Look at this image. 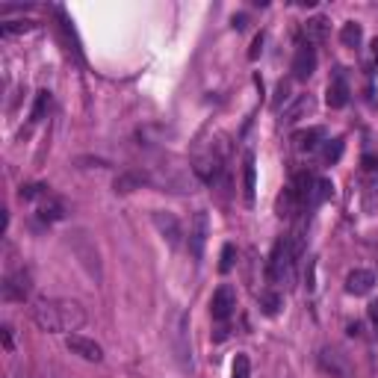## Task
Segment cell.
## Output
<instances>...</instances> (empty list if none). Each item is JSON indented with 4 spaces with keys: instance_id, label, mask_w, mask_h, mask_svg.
<instances>
[{
    "instance_id": "cell-4",
    "label": "cell",
    "mask_w": 378,
    "mask_h": 378,
    "mask_svg": "<svg viewBox=\"0 0 378 378\" xmlns=\"http://www.w3.org/2000/svg\"><path fill=\"white\" fill-rule=\"evenodd\" d=\"M207 237H210V216L204 210H198L189 222V237H186V246H189V255L198 263L204 257V248H207Z\"/></svg>"
},
{
    "instance_id": "cell-28",
    "label": "cell",
    "mask_w": 378,
    "mask_h": 378,
    "mask_svg": "<svg viewBox=\"0 0 378 378\" xmlns=\"http://www.w3.org/2000/svg\"><path fill=\"white\" fill-rule=\"evenodd\" d=\"M234 27H237V30H243V27H246V18H243V15L234 18Z\"/></svg>"
},
{
    "instance_id": "cell-18",
    "label": "cell",
    "mask_w": 378,
    "mask_h": 378,
    "mask_svg": "<svg viewBox=\"0 0 378 378\" xmlns=\"http://www.w3.org/2000/svg\"><path fill=\"white\" fill-rule=\"evenodd\" d=\"M281 304H284L281 292H275V290H263V292H260V308H263L266 317H275V313L281 310Z\"/></svg>"
},
{
    "instance_id": "cell-19",
    "label": "cell",
    "mask_w": 378,
    "mask_h": 378,
    "mask_svg": "<svg viewBox=\"0 0 378 378\" xmlns=\"http://www.w3.org/2000/svg\"><path fill=\"white\" fill-rule=\"evenodd\" d=\"M30 30H36V21H3V24H0V33H3L6 39L9 36L30 33Z\"/></svg>"
},
{
    "instance_id": "cell-13",
    "label": "cell",
    "mask_w": 378,
    "mask_h": 378,
    "mask_svg": "<svg viewBox=\"0 0 378 378\" xmlns=\"http://www.w3.org/2000/svg\"><path fill=\"white\" fill-rule=\"evenodd\" d=\"M331 195H334V183L328 177H313L310 192H308V207H319V204L328 201Z\"/></svg>"
},
{
    "instance_id": "cell-2",
    "label": "cell",
    "mask_w": 378,
    "mask_h": 378,
    "mask_svg": "<svg viewBox=\"0 0 378 378\" xmlns=\"http://www.w3.org/2000/svg\"><path fill=\"white\" fill-rule=\"evenodd\" d=\"M301 255L299 246L292 243V237H281L275 248H272L269 255V266H266V275L272 284H292V278H296V257Z\"/></svg>"
},
{
    "instance_id": "cell-22",
    "label": "cell",
    "mask_w": 378,
    "mask_h": 378,
    "mask_svg": "<svg viewBox=\"0 0 378 378\" xmlns=\"http://www.w3.org/2000/svg\"><path fill=\"white\" fill-rule=\"evenodd\" d=\"M237 263V246L234 243H225L222 246V260H219V272H230Z\"/></svg>"
},
{
    "instance_id": "cell-20",
    "label": "cell",
    "mask_w": 378,
    "mask_h": 378,
    "mask_svg": "<svg viewBox=\"0 0 378 378\" xmlns=\"http://www.w3.org/2000/svg\"><path fill=\"white\" fill-rule=\"evenodd\" d=\"M343 154V139H325L322 145V160L325 163H337Z\"/></svg>"
},
{
    "instance_id": "cell-8",
    "label": "cell",
    "mask_w": 378,
    "mask_h": 378,
    "mask_svg": "<svg viewBox=\"0 0 378 378\" xmlns=\"http://www.w3.org/2000/svg\"><path fill=\"white\" fill-rule=\"evenodd\" d=\"M317 71V50L310 45H299L296 57H292V77L296 80H310Z\"/></svg>"
},
{
    "instance_id": "cell-16",
    "label": "cell",
    "mask_w": 378,
    "mask_h": 378,
    "mask_svg": "<svg viewBox=\"0 0 378 378\" xmlns=\"http://www.w3.org/2000/svg\"><path fill=\"white\" fill-rule=\"evenodd\" d=\"M340 41H343V48H361L364 27L358 24V21H346V24L340 27Z\"/></svg>"
},
{
    "instance_id": "cell-25",
    "label": "cell",
    "mask_w": 378,
    "mask_h": 378,
    "mask_svg": "<svg viewBox=\"0 0 378 378\" xmlns=\"http://www.w3.org/2000/svg\"><path fill=\"white\" fill-rule=\"evenodd\" d=\"M3 349L12 352V328H9V325H3Z\"/></svg>"
},
{
    "instance_id": "cell-1",
    "label": "cell",
    "mask_w": 378,
    "mask_h": 378,
    "mask_svg": "<svg viewBox=\"0 0 378 378\" xmlns=\"http://www.w3.org/2000/svg\"><path fill=\"white\" fill-rule=\"evenodd\" d=\"M30 317L48 334H71L83 328L86 310L74 299H36L33 308H30Z\"/></svg>"
},
{
    "instance_id": "cell-12",
    "label": "cell",
    "mask_w": 378,
    "mask_h": 378,
    "mask_svg": "<svg viewBox=\"0 0 378 378\" xmlns=\"http://www.w3.org/2000/svg\"><path fill=\"white\" fill-rule=\"evenodd\" d=\"M154 225L157 230L163 234V239H169V246H177V239H181V225H177V219L172 213H154Z\"/></svg>"
},
{
    "instance_id": "cell-11",
    "label": "cell",
    "mask_w": 378,
    "mask_h": 378,
    "mask_svg": "<svg viewBox=\"0 0 378 378\" xmlns=\"http://www.w3.org/2000/svg\"><path fill=\"white\" fill-rule=\"evenodd\" d=\"M308 112H313V94H299V98L281 112V124H296Z\"/></svg>"
},
{
    "instance_id": "cell-6",
    "label": "cell",
    "mask_w": 378,
    "mask_h": 378,
    "mask_svg": "<svg viewBox=\"0 0 378 378\" xmlns=\"http://www.w3.org/2000/svg\"><path fill=\"white\" fill-rule=\"evenodd\" d=\"M66 346H68V352H71V355H77V358L89 361V364H101V361H103V349H101V343H94V340H89V337H83V334H68V337H66Z\"/></svg>"
},
{
    "instance_id": "cell-17",
    "label": "cell",
    "mask_w": 378,
    "mask_h": 378,
    "mask_svg": "<svg viewBox=\"0 0 378 378\" xmlns=\"http://www.w3.org/2000/svg\"><path fill=\"white\" fill-rule=\"evenodd\" d=\"M243 183H246V201H255V154L243 157Z\"/></svg>"
},
{
    "instance_id": "cell-9",
    "label": "cell",
    "mask_w": 378,
    "mask_h": 378,
    "mask_svg": "<svg viewBox=\"0 0 378 378\" xmlns=\"http://www.w3.org/2000/svg\"><path fill=\"white\" fill-rule=\"evenodd\" d=\"M349 83H346V74H343V68L334 71V77L328 83V92H325V101H328V107L331 110H343L346 103H349Z\"/></svg>"
},
{
    "instance_id": "cell-3",
    "label": "cell",
    "mask_w": 378,
    "mask_h": 378,
    "mask_svg": "<svg viewBox=\"0 0 378 378\" xmlns=\"http://www.w3.org/2000/svg\"><path fill=\"white\" fill-rule=\"evenodd\" d=\"M169 340H172V352H175L177 364H181L183 370L192 372V343H189V319H186L183 310H177L172 317Z\"/></svg>"
},
{
    "instance_id": "cell-7",
    "label": "cell",
    "mask_w": 378,
    "mask_h": 378,
    "mask_svg": "<svg viewBox=\"0 0 378 378\" xmlns=\"http://www.w3.org/2000/svg\"><path fill=\"white\" fill-rule=\"evenodd\" d=\"M30 275L24 269H15V272H6L3 278V299L6 301H24L30 296Z\"/></svg>"
},
{
    "instance_id": "cell-15",
    "label": "cell",
    "mask_w": 378,
    "mask_h": 378,
    "mask_svg": "<svg viewBox=\"0 0 378 378\" xmlns=\"http://www.w3.org/2000/svg\"><path fill=\"white\" fill-rule=\"evenodd\" d=\"M328 30H331L328 18H322V15L310 18L308 24H304V36H308V45H310V41H325V39H328Z\"/></svg>"
},
{
    "instance_id": "cell-14",
    "label": "cell",
    "mask_w": 378,
    "mask_h": 378,
    "mask_svg": "<svg viewBox=\"0 0 378 378\" xmlns=\"http://www.w3.org/2000/svg\"><path fill=\"white\" fill-rule=\"evenodd\" d=\"M319 145H325V130L322 128H310V130H304L296 136V148L299 151H317Z\"/></svg>"
},
{
    "instance_id": "cell-5",
    "label": "cell",
    "mask_w": 378,
    "mask_h": 378,
    "mask_svg": "<svg viewBox=\"0 0 378 378\" xmlns=\"http://www.w3.org/2000/svg\"><path fill=\"white\" fill-rule=\"evenodd\" d=\"M234 310H237V290L230 287V284H222V287L213 292V299H210V317L216 322H228L234 317Z\"/></svg>"
},
{
    "instance_id": "cell-27",
    "label": "cell",
    "mask_w": 378,
    "mask_h": 378,
    "mask_svg": "<svg viewBox=\"0 0 378 378\" xmlns=\"http://www.w3.org/2000/svg\"><path fill=\"white\" fill-rule=\"evenodd\" d=\"M372 62H375V68H378V39H372Z\"/></svg>"
},
{
    "instance_id": "cell-23",
    "label": "cell",
    "mask_w": 378,
    "mask_h": 378,
    "mask_svg": "<svg viewBox=\"0 0 378 378\" xmlns=\"http://www.w3.org/2000/svg\"><path fill=\"white\" fill-rule=\"evenodd\" d=\"M50 107V92L41 89L36 94V107H33V115H30V121H41V115H45V110Z\"/></svg>"
},
{
    "instance_id": "cell-21",
    "label": "cell",
    "mask_w": 378,
    "mask_h": 378,
    "mask_svg": "<svg viewBox=\"0 0 378 378\" xmlns=\"http://www.w3.org/2000/svg\"><path fill=\"white\" fill-rule=\"evenodd\" d=\"M248 375H251V361L248 355L239 352L234 358V366H230V378H248Z\"/></svg>"
},
{
    "instance_id": "cell-24",
    "label": "cell",
    "mask_w": 378,
    "mask_h": 378,
    "mask_svg": "<svg viewBox=\"0 0 378 378\" xmlns=\"http://www.w3.org/2000/svg\"><path fill=\"white\" fill-rule=\"evenodd\" d=\"M260 50H263V33H260V36L255 39V45H251V50H248V59H257V57H260Z\"/></svg>"
},
{
    "instance_id": "cell-10",
    "label": "cell",
    "mask_w": 378,
    "mask_h": 378,
    "mask_svg": "<svg viewBox=\"0 0 378 378\" xmlns=\"http://www.w3.org/2000/svg\"><path fill=\"white\" fill-rule=\"evenodd\" d=\"M372 287H375V275L370 269H352L346 275V292H352V296H366V292H372Z\"/></svg>"
},
{
    "instance_id": "cell-26",
    "label": "cell",
    "mask_w": 378,
    "mask_h": 378,
    "mask_svg": "<svg viewBox=\"0 0 378 378\" xmlns=\"http://www.w3.org/2000/svg\"><path fill=\"white\" fill-rule=\"evenodd\" d=\"M370 319H372V325H375V328H378V299L370 304Z\"/></svg>"
}]
</instances>
